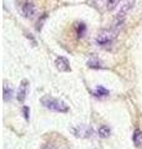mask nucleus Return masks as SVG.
I'll return each instance as SVG.
<instances>
[{
	"label": "nucleus",
	"instance_id": "nucleus-1",
	"mask_svg": "<svg viewBox=\"0 0 142 149\" xmlns=\"http://www.w3.org/2000/svg\"><path fill=\"white\" fill-rule=\"evenodd\" d=\"M41 103L45 108L50 111H55V112H59V113H67L69 112V107L65 102L56 100L51 96H44L41 98Z\"/></svg>",
	"mask_w": 142,
	"mask_h": 149
},
{
	"label": "nucleus",
	"instance_id": "nucleus-2",
	"mask_svg": "<svg viewBox=\"0 0 142 149\" xmlns=\"http://www.w3.org/2000/svg\"><path fill=\"white\" fill-rule=\"evenodd\" d=\"M71 132L79 138H91L93 134V129L87 124H79L71 128Z\"/></svg>",
	"mask_w": 142,
	"mask_h": 149
},
{
	"label": "nucleus",
	"instance_id": "nucleus-3",
	"mask_svg": "<svg viewBox=\"0 0 142 149\" xmlns=\"http://www.w3.org/2000/svg\"><path fill=\"white\" fill-rule=\"evenodd\" d=\"M113 37H115V35H113V32H111L110 30H101L96 36V44L98 46L110 45L112 42Z\"/></svg>",
	"mask_w": 142,
	"mask_h": 149
},
{
	"label": "nucleus",
	"instance_id": "nucleus-4",
	"mask_svg": "<svg viewBox=\"0 0 142 149\" xmlns=\"http://www.w3.org/2000/svg\"><path fill=\"white\" fill-rule=\"evenodd\" d=\"M21 11H22V15L27 17V19H30L35 15V13H36V9H35V5H34V3L30 1V0H27V1L24 3V5L21 8Z\"/></svg>",
	"mask_w": 142,
	"mask_h": 149
},
{
	"label": "nucleus",
	"instance_id": "nucleus-5",
	"mask_svg": "<svg viewBox=\"0 0 142 149\" xmlns=\"http://www.w3.org/2000/svg\"><path fill=\"white\" fill-rule=\"evenodd\" d=\"M27 88H29V85H27V81L24 80L20 83V87H19V91H18V95H16V98L19 102H22L25 101L26 98V95H27Z\"/></svg>",
	"mask_w": 142,
	"mask_h": 149
},
{
	"label": "nucleus",
	"instance_id": "nucleus-6",
	"mask_svg": "<svg viewBox=\"0 0 142 149\" xmlns=\"http://www.w3.org/2000/svg\"><path fill=\"white\" fill-rule=\"evenodd\" d=\"M55 65H56V68H58L59 71H61V72H69V71H71L69 61L65 57H58V58H56V61H55Z\"/></svg>",
	"mask_w": 142,
	"mask_h": 149
},
{
	"label": "nucleus",
	"instance_id": "nucleus-7",
	"mask_svg": "<svg viewBox=\"0 0 142 149\" xmlns=\"http://www.w3.org/2000/svg\"><path fill=\"white\" fill-rule=\"evenodd\" d=\"M134 3H135V0H127L124 5L121 6V10H120V13H118L117 19H124L126 16V14L129 13V10L132 8V5H134Z\"/></svg>",
	"mask_w": 142,
	"mask_h": 149
},
{
	"label": "nucleus",
	"instance_id": "nucleus-8",
	"mask_svg": "<svg viewBox=\"0 0 142 149\" xmlns=\"http://www.w3.org/2000/svg\"><path fill=\"white\" fill-rule=\"evenodd\" d=\"M13 96H14L13 88L9 87L8 83H5V85H4V96H3V97H4V101H5V102L11 101V100H13Z\"/></svg>",
	"mask_w": 142,
	"mask_h": 149
},
{
	"label": "nucleus",
	"instance_id": "nucleus-9",
	"mask_svg": "<svg viewBox=\"0 0 142 149\" xmlns=\"http://www.w3.org/2000/svg\"><path fill=\"white\" fill-rule=\"evenodd\" d=\"M87 66L90 68H103L102 62L98 58H96V57H91V58H90L87 61Z\"/></svg>",
	"mask_w": 142,
	"mask_h": 149
},
{
	"label": "nucleus",
	"instance_id": "nucleus-10",
	"mask_svg": "<svg viewBox=\"0 0 142 149\" xmlns=\"http://www.w3.org/2000/svg\"><path fill=\"white\" fill-rule=\"evenodd\" d=\"M111 134V129L110 127H107V125H101L100 128H98V137L100 138H108Z\"/></svg>",
	"mask_w": 142,
	"mask_h": 149
},
{
	"label": "nucleus",
	"instance_id": "nucleus-11",
	"mask_svg": "<svg viewBox=\"0 0 142 149\" xmlns=\"http://www.w3.org/2000/svg\"><path fill=\"white\" fill-rule=\"evenodd\" d=\"M134 143H135V146L136 147H140L141 144H142V130L140 129H136L135 130V133H134Z\"/></svg>",
	"mask_w": 142,
	"mask_h": 149
},
{
	"label": "nucleus",
	"instance_id": "nucleus-12",
	"mask_svg": "<svg viewBox=\"0 0 142 149\" xmlns=\"http://www.w3.org/2000/svg\"><path fill=\"white\" fill-rule=\"evenodd\" d=\"M93 95L96 96V97H106L108 95V91L106 90L105 87L97 86L96 88H95V91H93Z\"/></svg>",
	"mask_w": 142,
	"mask_h": 149
},
{
	"label": "nucleus",
	"instance_id": "nucleus-13",
	"mask_svg": "<svg viewBox=\"0 0 142 149\" xmlns=\"http://www.w3.org/2000/svg\"><path fill=\"white\" fill-rule=\"evenodd\" d=\"M120 3H121V0H107V3H106V5H107V10H115V9L120 5Z\"/></svg>",
	"mask_w": 142,
	"mask_h": 149
},
{
	"label": "nucleus",
	"instance_id": "nucleus-14",
	"mask_svg": "<svg viewBox=\"0 0 142 149\" xmlns=\"http://www.w3.org/2000/svg\"><path fill=\"white\" fill-rule=\"evenodd\" d=\"M76 31H77V36L82 37L85 35V32H86V25H85L84 22H80V24H77V26H76Z\"/></svg>",
	"mask_w": 142,
	"mask_h": 149
},
{
	"label": "nucleus",
	"instance_id": "nucleus-15",
	"mask_svg": "<svg viewBox=\"0 0 142 149\" xmlns=\"http://www.w3.org/2000/svg\"><path fill=\"white\" fill-rule=\"evenodd\" d=\"M91 1H92V4H93L95 6H97V8H101V6L103 5V4H105V1H106V0H91Z\"/></svg>",
	"mask_w": 142,
	"mask_h": 149
},
{
	"label": "nucleus",
	"instance_id": "nucleus-16",
	"mask_svg": "<svg viewBox=\"0 0 142 149\" xmlns=\"http://www.w3.org/2000/svg\"><path fill=\"white\" fill-rule=\"evenodd\" d=\"M42 149H56V148H55V146H53V144H46Z\"/></svg>",
	"mask_w": 142,
	"mask_h": 149
},
{
	"label": "nucleus",
	"instance_id": "nucleus-17",
	"mask_svg": "<svg viewBox=\"0 0 142 149\" xmlns=\"http://www.w3.org/2000/svg\"><path fill=\"white\" fill-rule=\"evenodd\" d=\"M24 112H25V117H26V119H29V114H27V107H24Z\"/></svg>",
	"mask_w": 142,
	"mask_h": 149
}]
</instances>
